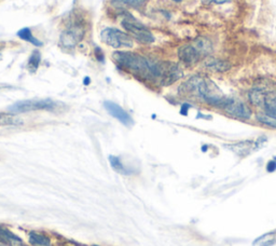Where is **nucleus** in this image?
I'll return each mask as SVG.
<instances>
[{
	"label": "nucleus",
	"mask_w": 276,
	"mask_h": 246,
	"mask_svg": "<svg viewBox=\"0 0 276 246\" xmlns=\"http://www.w3.org/2000/svg\"><path fill=\"white\" fill-rule=\"evenodd\" d=\"M113 60L119 68L133 76L148 81H161L163 62H151L140 54L128 51L115 52Z\"/></svg>",
	"instance_id": "nucleus-1"
},
{
	"label": "nucleus",
	"mask_w": 276,
	"mask_h": 246,
	"mask_svg": "<svg viewBox=\"0 0 276 246\" xmlns=\"http://www.w3.org/2000/svg\"><path fill=\"white\" fill-rule=\"evenodd\" d=\"M180 90L183 93L201 98L205 103L218 108H224L230 98L223 93L215 82L202 76L190 78Z\"/></svg>",
	"instance_id": "nucleus-2"
},
{
	"label": "nucleus",
	"mask_w": 276,
	"mask_h": 246,
	"mask_svg": "<svg viewBox=\"0 0 276 246\" xmlns=\"http://www.w3.org/2000/svg\"><path fill=\"white\" fill-rule=\"evenodd\" d=\"M213 52V43L205 37H199L191 44H186L178 51L179 60L186 65H195Z\"/></svg>",
	"instance_id": "nucleus-3"
},
{
	"label": "nucleus",
	"mask_w": 276,
	"mask_h": 246,
	"mask_svg": "<svg viewBox=\"0 0 276 246\" xmlns=\"http://www.w3.org/2000/svg\"><path fill=\"white\" fill-rule=\"evenodd\" d=\"M58 107V103L52 99H26L14 103L9 107V112L12 114H24L37 111H48L54 112Z\"/></svg>",
	"instance_id": "nucleus-4"
},
{
	"label": "nucleus",
	"mask_w": 276,
	"mask_h": 246,
	"mask_svg": "<svg viewBox=\"0 0 276 246\" xmlns=\"http://www.w3.org/2000/svg\"><path fill=\"white\" fill-rule=\"evenodd\" d=\"M102 41L115 49H130L134 47V40L130 35L116 29H105L100 34Z\"/></svg>",
	"instance_id": "nucleus-5"
},
{
	"label": "nucleus",
	"mask_w": 276,
	"mask_h": 246,
	"mask_svg": "<svg viewBox=\"0 0 276 246\" xmlns=\"http://www.w3.org/2000/svg\"><path fill=\"white\" fill-rule=\"evenodd\" d=\"M122 26L128 34H131L133 37L141 43L149 44L154 41V37L151 32L148 29H146L141 22L133 19L132 16L125 17L122 21Z\"/></svg>",
	"instance_id": "nucleus-6"
},
{
	"label": "nucleus",
	"mask_w": 276,
	"mask_h": 246,
	"mask_svg": "<svg viewBox=\"0 0 276 246\" xmlns=\"http://www.w3.org/2000/svg\"><path fill=\"white\" fill-rule=\"evenodd\" d=\"M85 36V29L81 22L76 21L68 26V29L61 36V44L65 49H72L82 40Z\"/></svg>",
	"instance_id": "nucleus-7"
},
{
	"label": "nucleus",
	"mask_w": 276,
	"mask_h": 246,
	"mask_svg": "<svg viewBox=\"0 0 276 246\" xmlns=\"http://www.w3.org/2000/svg\"><path fill=\"white\" fill-rule=\"evenodd\" d=\"M265 143H266V140L264 138H260L256 141H243V142L226 145V148L236 153L238 157L243 158V157L248 156V154H251L252 152L262 148Z\"/></svg>",
	"instance_id": "nucleus-8"
},
{
	"label": "nucleus",
	"mask_w": 276,
	"mask_h": 246,
	"mask_svg": "<svg viewBox=\"0 0 276 246\" xmlns=\"http://www.w3.org/2000/svg\"><path fill=\"white\" fill-rule=\"evenodd\" d=\"M224 111L234 118H237V119H250L252 117V111L248 108L247 105H245L243 102L237 101V99L234 98H229V101L227 104L224 106Z\"/></svg>",
	"instance_id": "nucleus-9"
},
{
	"label": "nucleus",
	"mask_w": 276,
	"mask_h": 246,
	"mask_svg": "<svg viewBox=\"0 0 276 246\" xmlns=\"http://www.w3.org/2000/svg\"><path fill=\"white\" fill-rule=\"evenodd\" d=\"M182 77V70L177 64L172 62H163V72L160 84L164 87H168L176 82Z\"/></svg>",
	"instance_id": "nucleus-10"
},
{
	"label": "nucleus",
	"mask_w": 276,
	"mask_h": 246,
	"mask_svg": "<svg viewBox=\"0 0 276 246\" xmlns=\"http://www.w3.org/2000/svg\"><path fill=\"white\" fill-rule=\"evenodd\" d=\"M104 107L106 108V111L108 112L109 115H112L114 118H116V119L120 121L122 124H124L126 126H131L134 124V120L132 119V117L128 115L121 106H119L118 104H116L114 102L106 101L104 103Z\"/></svg>",
	"instance_id": "nucleus-11"
},
{
	"label": "nucleus",
	"mask_w": 276,
	"mask_h": 246,
	"mask_svg": "<svg viewBox=\"0 0 276 246\" xmlns=\"http://www.w3.org/2000/svg\"><path fill=\"white\" fill-rule=\"evenodd\" d=\"M261 108L264 109L265 115L276 118V91L265 88V93Z\"/></svg>",
	"instance_id": "nucleus-12"
},
{
	"label": "nucleus",
	"mask_w": 276,
	"mask_h": 246,
	"mask_svg": "<svg viewBox=\"0 0 276 246\" xmlns=\"http://www.w3.org/2000/svg\"><path fill=\"white\" fill-rule=\"evenodd\" d=\"M0 240L6 245L10 246H23V241L17 235L9 231L6 228L0 227Z\"/></svg>",
	"instance_id": "nucleus-13"
},
{
	"label": "nucleus",
	"mask_w": 276,
	"mask_h": 246,
	"mask_svg": "<svg viewBox=\"0 0 276 246\" xmlns=\"http://www.w3.org/2000/svg\"><path fill=\"white\" fill-rule=\"evenodd\" d=\"M108 159H109L110 166H112V168L117 173H119V174H122V175H132V174H134V171L132 169H130V168H127L119 157L109 156Z\"/></svg>",
	"instance_id": "nucleus-14"
},
{
	"label": "nucleus",
	"mask_w": 276,
	"mask_h": 246,
	"mask_svg": "<svg viewBox=\"0 0 276 246\" xmlns=\"http://www.w3.org/2000/svg\"><path fill=\"white\" fill-rule=\"evenodd\" d=\"M205 66L214 71H218V72H224L229 70L231 68V64L227 61L224 60H218V59H211V60H207L205 63Z\"/></svg>",
	"instance_id": "nucleus-15"
},
{
	"label": "nucleus",
	"mask_w": 276,
	"mask_h": 246,
	"mask_svg": "<svg viewBox=\"0 0 276 246\" xmlns=\"http://www.w3.org/2000/svg\"><path fill=\"white\" fill-rule=\"evenodd\" d=\"M276 244V230L266 232L253 242V246H273Z\"/></svg>",
	"instance_id": "nucleus-16"
},
{
	"label": "nucleus",
	"mask_w": 276,
	"mask_h": 246,
	"mask_svg": "<svg viewBox=\"0 0 276 246\" xmlns=\"http://www.w3.org/2000/svg\"><path fill=\"white\" fill-rule=\"evenodd\" d=\"M17 37L21 38L24 41H27V42L34 44L35 47H41V45H42V42L40 40L37 39V38H35L33 36L32 31L30 29H27V27H26V29H23V30L17 32Z\"/></svg>",
	"instance_id": "nucleus-17"
},
{
	"label": "nucleus",
	"mask_w": 276,
	"mask_h": 246,
	"mask_svg": "<svg viewBox=\"0 0 276 246\" xmlns=\"http://www.w3.org/2000/svg\"><path fill=\"white\" fill-rule=\"evenodd\" d=\"M30 243L34 246H51V241L48 236L37 232L30 233Z\"/></svg>",
	"instance_id": "nucleus-18"
},
{
	"label": "nucleus",
	"mask_w": 276,
	"mask_h": 246,
	"mask_svg": "<svg viewBox=\"0 0 276 246\" xmlns=\"http://www.w3.org/2000/svg\"><path fill=\"white\" fill-rule=\"evenodd\" d=\"M148 0H113V3L118 6H125L130 8H140L144 6Z\"/></svg>",
	"instance_id": "nucleus-19"
},
{
	"label": "nucleus",
	"mask_w": 276,
	"mask_h": 246,
	"mask_svg": "<svg viewBox=\"0 0 276 246\" xmlns=\"http://www.w3.org/2000/svg\"><path fill=\"white\" fill-rule=\"evenodd\" d=\"M40 60H41L40 52L35 50V51L32 53V56L30 57V60H29V69H30V71L35 72V71L37 70V68L39 67Z\"/></svg>",
	"instance_id": "nucleus-20"
},
{
	"label": "nucleus",
	"mask_w": 276,
	"mask_h": 246,
	"mask_svg": "<svg viewBox=\"0 0 276 246\" xmlns=\"http://www.w3.org/2000/svg\"><path fill=\"white\" fill-rule=\"evenodd\" d=\"M257 120L266 126H270V127H273V129H276V118L270 117L265 114L264 115L260 114V115L257 116Z\"/></svg>",
	"instance_id": "nucleus-21"
},
{
	"label": "nucleus",
	"mask_w": 276,
	"mask_h": 246,
	"mask_svg": "<svg viewBox=\"0 0 276 246\" xmlns=\"http://www.w3.org/2000/svg\"><path fill=\"white\" fill-rule=\"evenodd\" d=\"M21 121L11 115L0 114V125H16Z\"/></svg>",
	"instance_id": "nucleus-22"
},
{
	"label": "nucleus",
	"mask_w": 276,
	"mask_h": 246,
	"mask_svg": "<svg viewBox=\"0 0 276 246\" xmlns=\"http://www.w3.org/2000/svg\"><path fill=\"white\" fill-rule=\"evenodd\" d=\"M231 2L232 0H202V3L205 5H224Z\"/></svg>",
	"instance_id": "nucleus-23"
},
{
	"label": "nucleus",
	"mask_w": 276,
	"mask_h": 246,
	"mask_svg": "<svg viewBox=\"0 0 276 246\" xmlns=\"http://www.w3.org/2000/svg\"><path fill=\"white\" fill-rule=\"evenodd\" d=\"M266 170H268V172H274L276 170V160H271L268 166H266Z\"/></svg>",
	"instance_id": "nucleus-24"
},
{
	"label": "nucleus",
	"mask_w": 276,
	"mask_h": 246,
	"mask_svg": "<svg viewBox=\"0 0 276 246\" xmlns=\"http://www.w3.org/2000/svg\"><path fill=\"white\" fill-rule=\"evenodd\" d=\"M95 54H96V58H97L98 61H102V62L104 61L105 57H104V54H103V51H102V50L98 49V48H96V49H95Z\"/></svg>",
	"instance_id": "nucleus-25"
},
{
	"label": "nucleus",
	"mask_w": 276,
	"mask_h": 246,
	"mask_svg": "<svg viewBox=\"0 0 276 246\" xmlns=\"http://www.w3.org/2000/svg\"><path fill=\"white\" fill-rule=\"evenodd\" d=\"M0 246H6V244L2 240H0Z\"/></svg>",
	"instance_id": "nucleus-26"
},
{
	"label": "nucleus",
	"mask_w": 276,
	"mask_h": 246,
	"mask_svg": "<svg viewBox=\"0 0 276 246\" xmlns=\"http://www.w3.org/2000/svg\"><path fill=\"white\" fill-rule=\"evenodd\" d=\"M85 82H86V85H88V84H89V78H87V79H86V81H85Z\"/></svg>",
	"instance_id": "nucleus-27"
},
{
	"label": "nucleus",
	"mask_w": 276,
	"mask_h": 246,
	"mask_svg": "<svg viewBox=\"0 0 276 246\" xmlns=\"http://www.w3.org/2000/svg\"><path fill=\"white\" fill-rule=\"evenodd\" d=\"M174 2H177V3H179V2H181V0H174Z\"/></svg>",
	"instance_id": "nucleus-28"
}]
</instances>
